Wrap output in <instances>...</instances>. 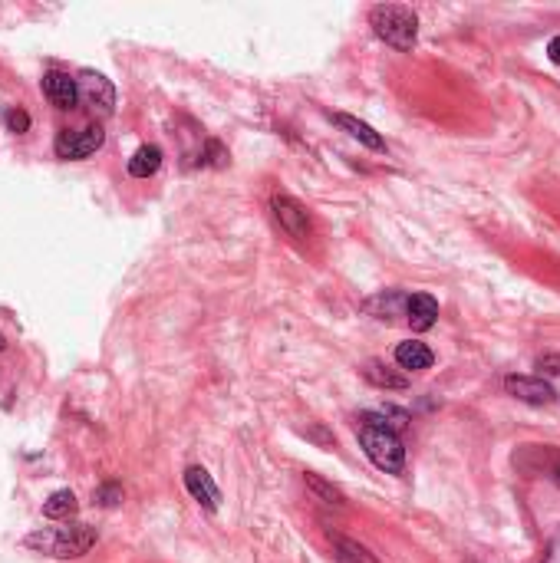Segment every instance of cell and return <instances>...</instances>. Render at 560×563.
Returning a JSON list of instances; mask_svg holds the SVG:
<instances>
[{
  "label": "cell",
  "instance_id": "cell-1",
  "mask_svg": "<svg viewBox=\"0 0 560 563\" xmlns=\"http://www.w3.org/2000/svg\"><path fill=\"white\" fill-rule=\"evenodd\" d=\"M96 540H99L96 527H89L83 521H66L60 527H40V531L27 534L24 547L53 560H76L86 557L96 547Z\"/></svg>",
  "mask_w": 560,
  "mask_h": 563
},
{
  "label": "cell",
  "instance_id": "cell-2",
  "mask_svg": "<svg viewBox=\"0 0 560 563\" xmlns=\"http://www.w3.org/2000/svg\"><path fill=\"white\" fill-rule=\"evenodd\" d=\"M369 27L386 47L399 53H412L419 43V17L406 4H376L369 10Z\"/></svg>",
  "mask_w": 560,
  "mask_h": 563
},
{
  "label": "cell",
  "instance_id": "cell-3",
  "mask_svg": "<svg viewBox=\"0 0 560 563\" xmlns=\"http://www.w3.org/2000/svg\"><path fill=\"white\" fill-rule=\"evenodd\" d=\"M360 445L363 455L373 461L386 475H402L406 471V448L402 438L392 429H379V425H360Z\"/></svg>",
  "mask_w": 560,
  "mask_h": 563
},
{
  "label": "cell",
  "instance_id": "cell-4",
  "mask_svg": "<svg viewBox=\"0 0 560 563\" xmlns=\"http://www.w3.org/2000/svg\"><path fill=\"white\" fill-rule=\"evenodd\" d=\"M103 142H106L103 126L89 122V126H80V129H60V135H56V142H53V152H56V159H63V162H83L103 149Z\"/></svg>",
  "mask_w": 560,
  "mask_h": 563
},
{
  "label": "cell",
  "instance_id": "cell-5",
  "mask_svg": "<svg viewBox=\"0 0 560 563\" xmlns=\"http://www.w3.org/2000/svg\"><path fill=\"white\" fill-rule=\"evenodd\" d=\"M76 86H80V103L93 112V116L106 119L116 112V86H112L103 73L83 70L76 76Z\"/></svg>",
  "mask_w": 560,
  "mask_h": 563
},
{
  "label": "cell",
  "instance_id": "cell-6",
  "mask_svg": "<svg viewBox=\"0 0 560 563\" xmlns=\"http://www.w3.org/2000/svg\"><path fill=\"white\" fill-rule=\"evenodd\" d=\"M271 211H274V218H277L280 228H284L294 241H307L310 238V231H313L310 215H307V208L300 205L294 195H287V191H277V195L271 198Z\"/></svg>",
  "mask_w": 560,
  "mask_h": 563
},
{
  "label": "cell",
  "instance_id": "cell-7",
  "mask_svg": "<svg viewBox=\"0 0 560 563\" xmlns=\"http://www.w3.org/2000/svg\"><path fill=\"white\" fill-rule=\"evenodd\" d=\"M504 392L518 402H528V405H554L557 402V389L541 376H508L504 379Z\"/></svg>",
  "mask_w": 560,
  "mask_h": 563
},
{
  "label": "cell",
  "instance_id": "cell-8",
  "mask_svg": "<svg viewBox=\"0 0 560 563\" xmlns=\"http://www.w3.org/2000/svg\"><path fill=\"white\" fill-rule=\"evenodd\" d=\"M40 89H43V96H47V103L63 109V112L76 109V103H80V86H76V80L70 73H60V70L43 73Z\"/></svg>",
  "mask_w": 560,
  "mask_h": 563
},
{
  "label": "cell",
  "instance_id": "cell-9",
  "mask_svg": "<svg viewBox=\"0 0 560 563\" xmlns=\"http://www.w3.org/2000/svg\"><path fill=\"white\" fill-rule=\"evenodd\" d=\"M185 488H188V494H192V498H195L205 511H211V514L218 511V504H221V491H218L215 478H211L201 465L185 468Z\"/></svg>",
  "mask_w": 560,
  "mask_h": 563
},
{
  "label": "cell",
  "instance_id": "cell-10",
  "mask_svg": "<svg viewBox=\"0 0 560 563\" xmlns=\"http://www.w3.org/2000/svg\"><path fill=\"white\" fill-rule=\"evenodd\" d=\"M406 323H409L416 333L432 330V326L439 323V303H435V297H429V294H409Z\"/></svg>",
  "mask_w": 560,
  "mask_h": 563
},
{
  "label": "cell",
  "instance_id": "cell-11",
  "mask_svg": "<svg viewBox=\"0 0 560 563\" xmlns=\"http://www.w3.org/2000/svg\"><path fill=\"white\" fill-rule=\"evenodd\" d=\"M330 119H333L340 129L350 132L353 139L360 142V145H366V149H373V152H386V139H383V135H379L373 126H369V122H363V119L350 116V112H333Z\"/></svg>",
  "mask_w": 560,
  "mask_h": 563
},
{
  "label": "cell",
  "instance_id": "cell-12",
  "mask_svg": "<svg viewBox=\"0 0 560 563\" xmlns=\"http://www.w3.org/2000/svg\"><path fill=\"white\" fill-rule=\"evenodd\" d=\"M406 303H409V294H402V290H383V294L369 297L363 303V310L373 313L376 320H396V317H406Z\"/></svg>",
  "mask_w": 560,
  "mask_h": 563
},
{
  "label": "cell",
  "instance_id": "cell-13",
  "mask_svg": "<svg viewBox=\"0 0 560 563\" xmlns=\"http://www.w3.org/2000/svg\"><path fill=\"white\" fill-rule=\"evenodd\" d=\"M360 376L369 382V386H376V389H409V379L396 373L392 366H386L383 359H366V363L360 366Z\"/></svg>",
  "mask_w": 560,
  "mask_h": 563
},
{
  "label": "cell",
  "instance_id": "cell-14",
  "mask_svg": "<svg viewBox=\"0 0 560 563\" xmlns=\"http://www.w3.org/2000/svg\"><path fill=\"white\" fill-rule=\"evenodd\" d=\"M396 363L399 369H409V373H425L435 363V353L419 340H406L396 346Z\"/></svg>",
  "mask_w": 560,
  "mask_h": 563
},
{
  "label": "cell",
  "instance_id": "cell-15",
  "mask_svg": "<svg viewBox=\"0 0 560 563\" xmlns=\"http://www.w3.org/2000/svg\"><path fill=\"white\" fill-rule=\"evenodd\" d=\"M162 159H165V155H162L159 145H149V142H145V145H139L136 152H132V159H129L126 168H129L132 178H152V175L162 168Z\"/></svg>",
  "mask_w": 560,
  "mask_h": 563
},
{
  "label": "cell",
  "instance_id": "cell-16",
  "mask_svg": "<svg viewBox=\"0 0 560 563\" xmlns=\"http://www.w3.org/2000/svg\"><path fill=\"white\" fill-rule=\"evenodd\" d=\"M330 544H333V557L336 563H379L369 550L360 544V540H353V537H343V534H333L330 537Z\"/></svg>",
  "mask_w": 560,
  "mask_h": 563
},
{
  "label": "cell",
  "instance_id": "cell-17",
  "mask_svg": "<svg viewBox=\"0 0 560 563\" xmlns=\"http://www.w3.org/2000/svg\"><path fill=\"white\" fill-rule=\"evenodd\" d=\"M76 508H80V504H76V494L70 488H60L43 501V517H50V521H70Z\"/></svg>",
  "mask_w": 560,
  "mask_h": 563
},
{
  "label": "cell",
  "instance_id": "cell-18",
  "mask_svg": "<svg viewBox=\"0 0 560 563\" xmlns=\"http://www.w3.org/2000/svg\"><path fill=\"white\" fill-rule=\"evenodd\" d=\"M304 484H307V491H313V498H317L320 504H327V508H340V511L346 508L343 491L336 488V484H330L327 478H320V475H313V471H307Z\"/></svg>",
  "mask_w": 560,
  "mask_h": 563
},
{
  "label": "cell",
  "instance_id": "cell-19",
  "mask_svg": "<svg viewBox=\"0 0 560 563\" xmlns=\"http://www.w3.org/2000/svg\"><path fill=\"white\" fill-rule=\"evenodd\" d=\"M198 165L224 168V165H228V149H224L218 139H208L205 145H201V152H198Z\"/></svg>",
  "mask_w": 560,
  "mask_h": 563
},
{
  "label": "cell",
  "instance_id": "cell-20",
  "mask_svg": "<svg viewBox=\"0 0 560 563\" xmlns=\"http://www.w3.org/2000/svg\"><path fill=\"white\" fill-rule=\"evenodd\" d=\"M93 501L99 504V508H119V504H122V488H119L116 481H103L96 488Z\"/></svg>",
  "mask_w": 560,
  "mask_h": 563
},
{
  "label": "cell",
  "instance_id": "cell-21",
  "mask_svg": "<svg viewBox=\"0 0 560 563\" xmlns=\"http://www.w3.org/2000/svg\"><path fill=\"white\" fill-rule=\"evenodd\" d=\"M4 126H7V132H14V135L30 132V112H27V109H20V106L4 109Z\"/></svg>",
  "mask_w": 560,
  "mask_h": 563
},
{
  "label": "cell",
  "instance_id": "cell-22",
  "mask_svg": "<svg viewBox=\"0 0 560 563\" xmlns=\"http://www.w3.org/2000/svg\"><path fill=\"white\" fill-rule=\"evenodd\" d=\"M541 563H560V527L551 534V540H547V550H544Z\"/></svg>",
  "mask_w": 560,
  "mask_h": 563
},
{
  "label": "cell",
  "instance_id": "cell-23",
  "mask_svg": "<svg viewBox=\"0 0 560 563\" xmlns=\"http://www.w3.org/2000/svg\"><path fill=\"white\" fill-rule=\"evenodd\" d=\"M537 369H541V379L544 376H560V356H541L537 359Z\"/></svg>",
  "mask_w": 560,
  "mask_h": 563
},
{
  "label": "cell",
  "instance_id": "cell-24",
  "mask_svg": "<svg viewBox=\"0 0 560 563\" xmlns=\"http://www.w3.org/2000/svg\"><path fill=\"white\" fill-rule=\"evenodd\" d=\"M547 60H551L554 66H560V33L551 43H547Z\"/></svg>",
  "mask_w": 560,
  "mask_h": 563
},
{
  "label": "cell",
  "instance_id": "cell-25",
  "mask_svg": "<svg viewBox=\"0 0 560 563\" xmlns=\"http://www.w3.org/2000/svg\"><path fill=\"white\" fill-rule=\"evenodd\" d=\"M551 475H554V481H557V484H560V458H557V465H554V468H551Z\"/></svg>",
  "mask_w": 560,
  "mask_h": 563
},
{
  "label": "cell",
  "instance_id": "cell-26",
  "mask_svg": "<svg viewBox=\"0 0 560 563\" xmlns=\"http://www.w3.org/2000/svg\"><path fill=\"white\" fill-rule=\"evenodd\" d=\"M0 349H7V340H4V336H0Z\"/></svg>",
  "mask_w": 560,
  "mask_h": 563
}]
</instances>
